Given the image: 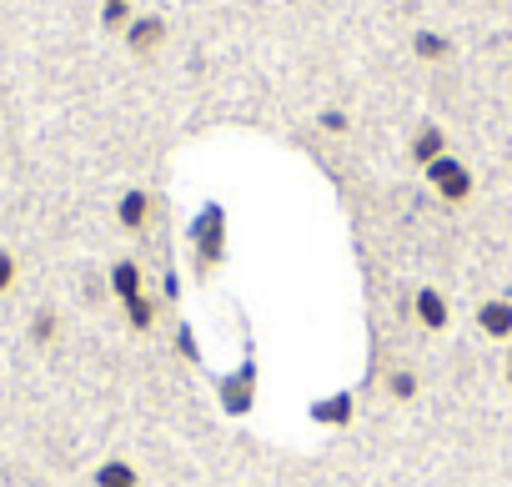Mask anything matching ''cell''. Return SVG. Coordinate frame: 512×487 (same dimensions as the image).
Segmentation results:
<instances>
[{
    "label": "cell",
    "mask_w": 512,
    "mask_h": 487,
    "mask_svg": "<svg viewBox=\"0 0 512 487\" xmlns=\"http://www.w3.org/2000/svg\"><path fill=\"white\" fill-rule=\"evenodd\" d=\"M412 317L427 327V332H442L452 317H447V297L437 292V287H417V297H412Z\"/></svg>",
    "instance_id": "cell-4"
},
{
    "label": "cell",
    "mask_w": 512,
    "mask_h": 487,
    "mask_svg": "<svg viewBox=\"0 0 512 487\" xmlns=\"http://www.w3.org/2000/svg\"><path fill=\"white\" fill-rule=\"evenodd\" d=\"M472 322H477L482 337H492V342H512V302H507V297H487V302L472 312Z\"/></svg>",
    "instance_id": "cell-2"
},
{
    "label": "cell",
    "mask_w": 512,
    "mask_h": 487,
    "mask_svg": "<svg viewBox=\"0 0 512 487\" xmlns=\"http://www.w3.org/2000/svg\"><path fill=\"white\" fill-rule=\"evenodd\" d=\"M131 46L136 51H156L161 46V21H136L131 26Z\"/></svg>",
    "instance_id": "cell-11"
},
{
    "label": "cell",
    "mask_w": 512,
    "mask_h": 487,
    "mask_svg": "<svg viewBox=\"0 0 512 487\" xmlns=\"http://www.w3.org/2000/svg\"><path fill=\"white\" fill-rule=\"evenodd\" d=\"M427 181L437 186V196L442 201H452V206H462L467 196H472V171H462L452 156H437L432 166H427Z\"/></svg>",
    "instance_id": "cell-1"
},
{
    "label": "cell",
    "mask_w": 512,
    "mask_h": 487,
    "mask_svg": "<svg viewBox=\"0 0 512 487\" xmlns=\"http://www.w3.org/2000/svg\"><path fill=\"white\" fill-rule=\"evenodd\" d=\"M412 156H417L422 166H432V161L442 156V131H432V126H427V131H422V136L412 141Z\"/></svg>",
    "instance_id": "cell-10"
},
{
    "label": "cell",
    "mask_w": 512,
    "mask_h": 487,
    "mask_svg": "<svg viewBox=\"0 0 512 487\" xmlns=\"http://www.w3.org/2000/svg\"><path fill=\"white\" fill-rule=\"evenodd\" d=\"M16 277H21V262H16V252H6V247H0V297H6V292L16 287Z\"/></svg>",
    "instance_id": "cell-13"
},
{
    "label": "cell",
    "mask_w": 512,
    "mask_h": 487,
    "mask_svg": "<svg viewBox=\"0 0 512 487\" xmlns=\"http://www.w3.org/2000/svg\"><path fill=\"white\" fill-rule=\"evenodd\" d=\"M417 46H422V56H447V46H442V41H437V36H432V41H427V36H422V41H417Z\"/></svg>",
    "instance_id": "cell-14"
},
{
    "label": "cell",
    "mask_w": 512,
    "mask_h": 487,
    "mask_svg": "<svg viewBox=\"0 0 512 487\" xmlns=\"http://www.w3.org/2000/svg\"><path fill=\"white\" fill-rule=\"evenodd\" d=\"M96 487H141V477L126 457H111V462L96 467Z\"/></svg>",
    "instance_id": "cell-7"
},
{
    "label": "cell",
    "mask_w": 512,
    "mask_h": 487,
    "mask_svg": "<svg viewBox=\"0 0 512 487\" xmlns=\"http://www.w3.org/2000/svg\"><path fill=\"white\" fill-rule=\"evenodd\" d=\"M116 216H121L126 231H146V226H151V196H146V191H126L121 206H116Z\"/></svg>",
    "instance_id": "cell-5"
},
{
    "label": "cell",
    "mask_w": 512,
    "mask_h": 487,
    "mask_svg": "<svg viewBox=\"0 0 512 487\" xmlns=\"http://www.w3.org/2000/svg\"><path fill=\"white\" fill-rule=\"evenodd\" d=\"M111 292H116V297H121V307H126V302H131V297H141V292H146V282H141V267H136V262H131V257H126V262H116V267H111Z\"/></svg>",
    "instance_id": "cell-6"
},
{
    "label": "cell",
    "mask_w": 512,
    "mask_h": 487,
    "mask_svg": "<svg viewBox=\"0 0 512 487\" xmlns=\"http://www.w3.org/2000/svg\"><path fill=\"white\" fill-rule=\"evenodd\" d=\"M56 332H61L56 312H36V322H31V342H41V347H46V342H51Z\"/></svg>",
    "instance_id": "cell-12"
},
{
    "label": "cell",
    "mask_w": 512,
    "mask_h": 487,
    "mask_svg": "<svg viewBox=\"0 0 512 487\" xmlns=\"http://www.w3.org/2000/svg\"><path fill=\"white\" fill-rule=\"evenodd\" d=\"M417 387H422V382H417L412 367H392V372H387V392H392L397 402H417Z\"/></svg>",
    "instance_id": "cell-8"
},
{
    "label": "cell",
    "mask_w": 512,
    "mask_h": 487,
    "mask_svg": "<svg viewBox=\"0 0 512 487\" xmlns=\"http://www.w3.org/2000/svg\"><path fill=\"white\" fill-rule=\"evenodd\" d=\"M191 236H196V272H211L221 262V211L211 206Z\"/></svg>",
    "instance_id": "cell-3"
},
{
    "label": "cell",
    "mask_w": 512,
    "mask_h": 487,
    "mask_svg": "<svg viewBox=\"0 0 512 487\" xmlns=\"http://www.w3.org/2000/svg\"><path fill=\"white\" fill-rule=\"evenodd\" d=\"M502 382L512 387V342H507V362H502Z\"/></svg>",
    "instance_id": "cell-15"
},
{
    "label": "cell",
    "mask_w": 512,
    "mask_h": 487,
    "mask_svg": "<svg viewBox=\"0 0 512 487\" xmlns=\"http://www.w3.org/2000/svg\"><path fill=\"white\" fill-rule=\"evenodd\" d=\"M126 317H131V332H151V327H156V302L141 292V297L126 302Z\"/></svg>",
    "instance_id": "cell-9"
}]
</instances>
